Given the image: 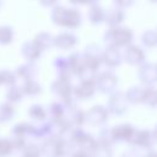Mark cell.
Masks as SVG:
<instances>
[{"label": "cell", "mask_w": 157, "mask_h": 157, "mask_svg": "<svg viewBox=\"0 0 157 157\" xmlns=\"http://www.w3.org/2000/svg\"><path fill=\"white\" fill-rule=\"evenodd\" d=\"M50 18L54 25L69 29L77 28L82 22V15L77 7H65L63 5L53 6Z\"/></svg>", "instance_id": "1"}, {"label": "cell", "mask_w": 157, "mask_h": 157, "mask_svg": "<svg viewBox=\"0 0 157 157\" xmlns=\"http://www.w3.org/2000/svg\"><path fill=\"white\" fill-rule=\"evenodd\" d=\"M72 144L59 136H50L40 145V155L44 157H65L72 153Z\"/></svg>", "instance_id": "2"}, {"label": "cell", "mask_w": 157, "mask_h": 157, "mask_svg": "<svg viewBox=\"0 0 157 157\" xmlns=\"http://www.w3.org/2000/svg\"><path fill=\"white\" fill-rule=\"evenodd\" d=\"M72 87L74 86L71 83V77H56L50 85L52 92L59 98V102L65 107V109L75 107Z\"/></svg>", "instance_id": "3"}, {"label": "cell", "mask_w": 157, "mask_h": 157, "mask_svg": "<svg viewBox=\"0 0 157 157\" xmlns=\"http://www.w3.org/2000/svg\"><path fill=\"white\" fill-rule=\"evenodd\" d=\"M134 39V33L129 27L119 26V27H113L108 28L104 33L103 40L107 44V47H114V48H125L129 44H131Z\"/></svg>", "instance_id": "4"}, {"label": "cell", "mask_w": 157, "mask_h": 157, "mask_svg": "<svg viewBox=\"0 0 157 157\" xmlns=\"http://www.w3.org/2000/svg\"><path fill=\"white\" fill-rule=\"evenodd\" d=\"M94 85H96V90L99 91L101 93L110 94V93L117 91L118 77L113 71L105 70V71L97 74L96 80H94Z\"/></svg>", "instance_id": "5"}, {"label": "cell", "mask_w": 157, "mask_h": 157, "mask_svg": "<svg viewBox=\"0 0 157 157\" xmlns=\"http://www.w3.org/2000/svg\"><path fill=\"white\" fill-rule=\"evenodd\" d=\"M128 108H129V103L125 98L124 92L115 91V92L109 94V98L107 102V108H105L108 110V113L117 115V117H120L128 112Z\"/></svg>", "instance_id": "6"}, {"label": "cell", "mask_w": 157, "mask_h": 157, "mask_svg": "<svg viewBox=\"0 0 157 157\" xmlns=\"http://www.w3.org/2000/svg\"><path fill=\"white\" fill-rule=\"evenodd\" d=\"M82 55H83V59H85L86 67H88L91 70H94V71H98V69L101 67V65L103 63V50H102V48L96 43L88 44L85 48V52L82 53Z\"/></svg>", "instance_id": "7"}, {"label": "cell", "mask_w": 157, "mask_h": 157, "mask_svg": "<svg viewBox=\"0 0 157 157\" xmlns=\"http://www.w3.org/2000/svg\"><path fill=\"white\" fill-rule=\"evenodd\" d=\"M156 141V134L155 131H150L146 129H135L131 139L129 140V144L132 146H136L139 148H151Z\"/></svg>", "instance_id": "8"}, {"label": "cell", "mask_w": 157, "mask_h": 157, "mask_svg": "<svg viewBox=\"0 0 157 157\" xmlns=\"http://www.w3.org/2000/svg\"><path fill=\"white\" fill-rule=\"evenodd\" d=\"M121 56L125 63H128L129 65H134V66H140L141 64L146 61L145 52L139 45L132 44V43L125 47L124 52L121 53Z\"/></svg>", "instance_id": "9"}, {"label": "cell", "mask_w": 157, "mask_h": 157, "mask_svg": "<svg viewBox=\"0 0 157 157\" xmlns=\"http://www.w3.org/2000/svg\"><path fill=\"white\" fill-rule=\"evenodd\" d=\"M108 110L105 109V107L103 105H93L91 107L86 113H85V118H86V123H88L92 126H98L104 124L108 120Z\"/></svg>", "instance_id": "10"}, {"label": "cell", "mask_w": 157, "mask_h": 157, "mask_svg": "<svg viewBox=\"0 0 157 157\" xmlns=\"http://www.w3.org/2000/svg\"><path fill=\"white\" fill-rule=\"evenodd\" d=\"M139 78L144 86H153L155 82L157 81V70L156 65L150 61H145L139 66L137 71Z\"/></svg>", "instance_id": "11"}, {"label": "cell", "mask_w": 157, "mask_h": 157, "mask_svg": "<svg viewBox=\"0 0 157 157\" xmlns=\"http://www.w3.org/2000/svg\"><path fill=\"white\" fill-rule=\"evenodd\" d=\"M96 91L97 90H96L94 81H78V83L72 87V96L76 99L86 101L92 98Z\"/></svg>", "instance_id": "12"}, {"label": "cell", "mask_w": 157, "mask_h": 157, "mask_svg": "<svg viewBox=\"0 0 157 157\" xmlns=\"http://www.w3.org/2000/svg\"><path fill=\"white\" fill-rule=\"evenodd\" d=\"M77 43V37L71 32H61L54 36L53 47L60 50H69L72 49Z\"/></svg>", "instance_id": "13"}, {"label": "cell", "mask_w": 157, "mask_h": 157, "mask_svg": "<svg viewBox=\"0 0 157 157\" xmlns=\"http://www.w3.org/2000/svg\"><path fill=\"white\" fill-rule=\"evenodd\" d=\"M125 20V11L118 6L109 7L104 13V22L109 26V28L119 27Z\"/></svg>", "instance_id": "14"}, {"label": "cell", "mask_w": 157, "mask_h": 157, "mask_svg": "<svg viewBox=\"0 0 157 157\" xmlns=\"http://www.w3.org/2000/svg\"><path fill=\"white\" fill-rule=\"evenodd\" d=\"M66 59H67L69 70H70L71 76H78L86 69V64H85V59H83L82 53L74 52Z\"/></svg>", "instance_id": "15"}, {"label": "cell", "mask_w": 157, "mask_h": 157, "mask_svg": "<svg viewBox=\"0 0 157 157\" xmlns=\"http://www.w3.org/2000/svg\"><path fill=\"white\" fill-rule=\"evenodd\" d=\"M110 130H112V134H113V137H114L115 142H118V141L129 142V140L131 139V136L134 134L135 128L131 124L124 123V124H119V125H115V126L110 128Z\"/></svg>", "instance_id": "16"}, {"label": "cell", "mask_w": 157, "mask_h": 157, "mask_svg": "<svg viewBox=\"0 0 157 157\" xmlns=\"http://www.w3.org/2000/svg\"><path fill=\"white\" fill-rule=\"evenodd\" d=\"M103 63L108 67H118L123 63L120 49L114 47H105L103 50Z\"/></svg>", "instance_id": "17"}, {"label": "cell", "mask_w": 157, "mask_h": 157, "mask_svg": "<svg viewBox=\"0 0 157 157\" xmlns=\"http://www.w3.org/2000/svg\"><path fill=\"white\" fill-rule=\"evenodd\" d=\"M21 54L27 60V63H34L37 59L40 58L42 52L40 49L33 43V40H26L21 45Z\"/></svg>", "instance_id": "18"}, {"label": "cell", "mask_w": 157, "mask_h": 157, "mask_svg": "<svg viewBox=\"0 0 157 157\" xmlns=\"http://www.w3.org/2000/svg\"><path fill=\"white\" fill-rule=\"evenodd\" d=\"M37 72H38V67H37V65L34 63H25V64H21L15 70L16 77L17 78H21L22 81L33 80L34 76L37 75Z\"/></svg>", "instance_id": "19"}, {"label": "cell", "mask_w": 157, "mask_h": 157, "mask_svg": "<svg viewBox=\"0 0 157 157\" xmlns=\"http://www.w3.org/2000/svg\"><path fill=\"white\" fill-rule=\"evenodd\" d=\"M65 118L66 120L70 123L71 126H76V128H80L82 124L86 123V118H85V112L80 108H77L76 105L70 108V109H66L65 112Z\"/></svg>", "instance_id": "20"}, {"label": "cell", "mask_w": 157, "mask_h": 157, "mask_svg": "<svg viewBox=\"0 0 157 157\" xmlns=\"http://www.w3.org/2000/svg\"><path fill=\"white\" fill-rule=\"evenodd\" d=\"M12 135L13 136H20L23 137L25 140L27 139H36V125H32L29 123H18L12 128Z\"/></svg>", "instance_id": "21"}, {"label": "cell", "mask_w": 157, "mask_h": 157, "mask_svg": "<svg viewBox=\"0 0 157 157\" xmlns=\"http://www.w3.org/2000/svg\"><path fill=\"white\" fill-rule=\"evenodd\" d=\"M53 39H54V36L52 33H49V32H38L32 40L40 49V52H44V50H48L53 47Z\"/></svg>", "instance_id": "22"}, {"label": "cell", "mask_w": 157, "mask_h": 157, "mask_svg": "<svg viewBox=\"0 0 157 157\" xmlns=\"http://www.w3.org/2000/svg\"><path fill=\"white\" fill-rule=\"evenodd\" d=\"M144 93H145V86H131L130 88H128L126 92H124L128 103H132V104L142 103Z\"/></svg>", "instance_id": "23"}, {"label": "cell", "mask_w": 157, "mask_h": 157, "mask_svg": "<svg viewBox=\"0 0 157 157\" xmlns=\"http://www.w3.org/2000/svg\"><path fill=\"white\" fill-rule=\"evenodd\" d=\"M104 9L98 4V5H92L87 10V18L92 25H99L104 22Z\"/></svg>", "instance_id": "24"}, {"label": "cell", "mask_w": 157, "mask_h": 157, "mask_svg": "<svg viewBox=\"0 0 157 157\" xmlns=\"http://www.w3.org/2000/svg\"><path fill=\"white\" fill-rule=\"evenodd\" d=\"M53 65L56 72V77H71L66 56H56L54 59Z\"/></svg>", "instance_id": "25"}, {"label": "cell", "mask_w": 157, "mask_h": 157, "mask_svg": "<svg viewBox=\"0 0 157 157\" xmlns=\"http://www.w3.org/2000/svg\"><path fill=\"white\" fill-rule=\"evenodd\" d=\"M21 91L23 93V96H37L42 92V86L33 78V80H26L23 81V83L20 86Z\"/></svg>", "instance_id": "26"}, {"label": "cell", "mask_w": 157, "mask_h": 157, "mask_svg": "<svg viewBox=\"0 0 157 157\" xmlns=\"http://www.w3.org/2000/svg\"><path fill=\"white\" fill-rule=\"evenodd\" d=\"M65 107L59 102V101H54L49 104L48 109H47V115H49L50 120H55V119H60L65 115Z\"/></svg>", "instance_id": "27"}, {"label": "cell", "mask_w": 157, "mask_h": 157, "mask_svg": "<svg viewBox=\"0 0 157 157\" xmlns=\"http://www.w3.org/2000/svg\"><path fill=\"white\" fill-rule=\"evenodd\" d=\"M27 114L29 118H32L33 120L37 121H45L47 119V109L42 105V104H33L28 108Z\"/></svg>", "instance_id": "28"}, {"label": "cell", "mask_w": 157, "mask_h": 157, "mask_svg": "<svg viewBox=\"0 0 157 157\" xmlns=\"http://www.w3.org/2000/svg\"><path fill=\"white\" fill-rule=\"evenodd\" d=\"M5 97H6L7 102H9L10 104H12V103H17V102L22 101V98H23V93H22L20 86L13 85V86L7 87L6 93H5Z\"/></svg>", "instance_id": "29"}, {"label": "cell", "mask_w": 157, "mask_h": 157, "mask_svg": "<svg viewBox=\"0 0 157 157\" xmlns=\"http://www.w3.org/2000/svg\"><path fill=\"white\" fill-rule=\"evenodd\" d=\"M15 115V108L9 102L0 103V123L5 124L10 121Z\"/></svg>", "instance_id": "30"}, {"label": "cell", "mask_w": 157, "mask_h": 157, "mask_svg": "<svg viewBox=\"0 0 157 157\" xmlns=\"http://www.w3.org/2000/svg\"><path fill=\"white\" fill-rule=\"evenodd\" d=\"M156 102H157V92L155 90L153 86H145V93H144V98H142V104L150 107V108H155L156 107Z\"/></svg>", "instance_id": "31"}, {"label": "cell", "mask_w": 157, "mask_h": 157, "mask_svg": "<svg viewBox=\"0 0 157 157\" xmlns=\"http://www.w3.org/2000/svg\"><path fill=\"white\" fill-rule=\"evenodd\" d=\"M156 42H157V34L155 29H146L141 34V43L144 47L152 49L156 47Z\"/></svg>", "instance_id": "32"}, {"label": "cell", "mask_w": 157, "mask_h": 157, "mask_svg": "<svg viewBox=\"0 0 157 157\" xmlns=\"http://www.w3.org/2000/svg\"><path fill=\"white\" fill-rule=\"evenodd\" d=\"M15 37L13 29L10 26H0V44L1 45H7L12 43Z\"/></svg>", "instance_id": "33"}, {"label": "cell", "mask_w": 157, "mask_h": 157, "mask_svg": "<svg viewBox=\"0 0 157 157\" xmlns=\"http://www.w3.org/2000/svg\"><path fill=\"white\" fill-rule=\"evenodd\" d=\"M97 142L98 144H102V145H105V146H110V147H112L113 144H115L110 128H104V129H102L99 131Z\"/></svg>", "instance_id": "34"}, {"label": "cell", "mask_w": 157, "mask_h": 157, "mask_svg": "<svg viewBox=\"0 0 157 157\" xmlns=\"http://www.w3.org/2000/svg\"><path fill=\"white\" fill-rule=\"evenodd\" d=\"M90 157H113V151L110 146H105L97 142V146L90 155Z\"/></svg>", "instance_id": "35"}, {"label": "cell", "mask_w": 157, "mask_h": 157, "mask_svg": "<svg viewBox=\"0 0 157 157\" xmlns=\"http://www.w3.org/2000/svg\"><path fill=\"white\" fill-rule=\"evenodd\" d=\"M0 76H1V85H5L7 87L16 85L17 77H16L15 71L6 70V69L5 70H0Z\"/></svg>", "instance_id": "36"}, {"label": "cell", "mask_w": 157, "mask_h": 157, "mask_svg": "<svg viewBox=\"0 0 157 157\" xmlns=\"http://www.w3.org/2000/svg\"><path fill=\"white\" fill-rule=\"evenodd\" d=\"M23 157H40V148L36 144H27L26 147L22 150Z\"/></svg>", "instance_id": "37"}, {"label": "cell", "mask_w": 157, "mask_h": 157, "mask_svg": "<svg viewBox=\"0 0 157 157\" xmlns=\"http://www.w3.org/2000/svg\"><path fill=\"white\" fill-rule=\"evenodd\" d=\"M13 148L10 139H0V157H7L12 153Z\"/></svg>", "instance_id": "38"}, {"label": "cell", "mask_w": 157, "mask_h": 157, "mask_svg": "<svg viewBox=\"0 0 157 157\" xmlns=\"http://www.w3.org/2000/svg\"><path fill=\"white\" fill-rule=\"evenodd\" d=\"M97 74H98V71H94V70H91V69L86 67L77 77H78L80 81H94Z\"/></svg>", "instance_id": "39"}, {"label": "cell", "mask_w": 157, "mask_h": 157, "mask_svg": "<svg viewBox=\"0 0 157 157\" xmlns=\"http://www.w3.org/2000/svg\"><path fill=\"white\" fill-rule=\"evenodd\" d=\"M10 141H11L12 148L13 150H20V151H22L26 147V145L28 144L27 140H25L23 137H20V136H13Z\"/></svg>", "instance_id": "40"}, {"label": "cell", "mask_w": 157, "mask_h": 157, "mask_svg": "<svg viewBox=\"0 0 157 157\" xmlns=\"http://www.w3.org/2000/svg\"><path fill=\"white\" fill-rule=\"evenodd\" d=\"M135 0H113L114 2V6H118L120 9H125V7H130L132 4H134Z\"/></svg>", "instance_id": "41"}, {"label": "cell", "mask_w": 157, "mask_h": 157, "mask_svg": "<svg viewBox=\"0 0 157 157\" xmlns=\"http://www.w3.org/2000/svg\"><path fill=\"white\" fill-rule=\"evenodd\" d=\"M120 157H142V156H140V153H137V151L135 150H129V151L123 152Z\"/></svg>", "instance_id": "42"}, {"label": "cell", "mask_w": 157, "mask_h": 157, "mask_svg": "<svg viewBox=\"0 0 157 157\" xmlns=\"http://www.w3.org/2000/svg\"><path fill=\"white\" fill-rule=\"evenodd\" d=\"M40 5L45 6V7H50V6H55L58 0H38Z\"/></svg>", "instance_id": "43"}, {"label": "cell", "mask_w": 157, "mask_h": 157, "mask_svg": "<svg viewBox=\"0 0 157 157\" xmlns=\"http://www.w3.org/2000/svg\"><path fill=\"white\" fill-rule=\"evenodd\" d=\"M70 157H88V155H86L82 151H75V152H72L70 155Z\"/></svg>", "instance_id": "44"}, {"label": "cell", "mask_w": 157, "mask_h": 157, "mask_svg": "<svg viewBox=\"0 0 157 157\" xmlns=\"http://www.w3.org/2000/svg\"><path fill=\"white\" fill-rule=\"evenodd\" d=\"M72 5H87V0H67Z\"/></svg>", "instance_id": "45"}, {"label": "cell", "mask_w": 157, "mask_h": 157, "mask_svg": "<svg viewBox=\"0 0 157 157\" xmlns=\"http://www.w3.org/2000/svg\"><path fill=\"white\" fill-rule=\"evenodd\" d=\"M98 4H99V0H87V5H88V6L98 5Z\"/></svg>", "instance_id": "46"}, {"label": "cell", "mask_w": 157, "mask_h": 157, "mask_svg": "<svg viewBox=\"0 0 157 157\" xmlns=\"http://www.w3.org/2000/svg\"><path fill=\"white\" fill-rule=\"evenodd\" d=\"M142 157H157V155H156V152H153V151H150V152H147L145 156H142Z\"/></svg>", "instance_id": "47"}, {"label": "cell", "mask_w": 157, "mask_h": 157, "mask_svg": "<svg viewBox=\"0 0 157 157\" xmlns=\"http://www.w3.org/2000/svg\"><path fill=\"white\" fill-rule=\"evenodd\" d=\"M148 1H150V2H155L156 0H148Z\"/></svg>", "instance_id": "48"}, {"label": "cell", "mask_w": 157, "mask_h": 157, "mask_svg": "<svg viewBox=\"0 0 157 157\" xmlns=\"http://www.w3.org/2000/svg\"><path fill=\"white\" fill-rule=\"evenodd\" d=\"M0 85H1V76H0Z\"/></svg>", "instance_id": "49"}, {"label": "cell", "mask_w": 157, "mask_h": 157, "mask_svg": "<svg viewBox=\"0 0 157 157\" xmlns=\"http://www.w3.org/2000/svg\"><path fill=\"white\" fill-rule=\"evenodd\" d=\"M0 6H1V0H0Z\"/></svg>", "instance_id": "50"}]
</instances>
